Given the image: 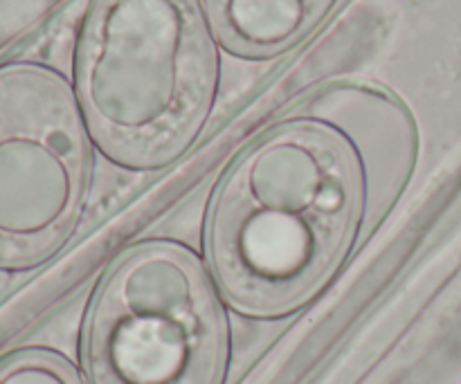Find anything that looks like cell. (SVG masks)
<instances>
[{
  "label": "cell",
  "instance_id": "6da1fadb",
  "mask_svg": "<svg viewBox=\"0 0 461 384\" xmlns=\"http://www.w3.org/2000/svg\"><path fill=\"white\" fill-rule=\"evenodd\" d=\"M360 174L331 129L275 126L221 180L207 220L212 272L250 317H282L313 299L356 238Z\"/></svg>",
  "mask_w": 461,
  "mask_h": 384
},
{
  "label": "cell",
  "instance_id": "7a4b0ae2",
  "mask_svg": "<svg viewBox=\"0 0 461 384\" xmlns=\"http://www.w3.org/2000/svg\"><path fill=\"white\" fill-rule=\"evenodd\" d=\"M216 57L194 0H97L81 45L86 115L120 165L153 169L196 139Z\"/></svg>",
  "mask_w": 461,
  "mask_h": 384
},
{
  "label": "cell",
  "instance_id": "3957f363",
  "mask_svg": "<svg viewBox=\"0 0 461 384\" xmlns=\"http://www.w3.org/2000/svg\"><path fill=\"white\" fill-rule=\"evenodd\" d=\"M84 364L90 384H223L228 326L201 261L167 241L122 255L95 292Z\"/></svg>",
  "mask_w": 461,
  "mask_h": 384
},
{
  "label": "cell",
  "instance_id": "277c9868",
  "mask_svg": "<svg viewBox=\"0 0 461 384\" xmlns=\"http://www.w3.org/2000/svg\"><path fill=\"white\" fill-rule=\"evenodd\" d=\"M90 153L66 85L48 72H0V270L43 263L84 210Z\"/></svg>",
  "mask_w": 461,
  "mask_h": 384
},
{
  "label": "cell",
  "instance_id": "5b68a950",
  "mask_svg": "<svg viewBox=\"0 0 461 384\" xmlns=\"http://www.w3.org/2000/svg\"><path fill=\"white\" fill-rule=\"evenodd\" d=\"M221 39L246 57H273L309 36L342 0H207Z\"/></svg>",
  "mask_w": 461,
  "mask_h": 384
},
{
  "label": "cell",
  "instance_id": "8992f818",
  "mask_svg": "<svg viewBox=\"0 0 461 384\" xmlns=\"http://www.w3.org/2000/svg\"><path fill=\"white\" fill-rule=\"evenodd\" d=\"M0 384H84L68 360L52 351L25 349L0 360Z\"/></svg>",
  "mask_w": 461,
  "mask_h": 384
}]
</instances>
